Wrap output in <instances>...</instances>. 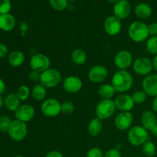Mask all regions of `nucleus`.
Listing matches in <instances>:
<instances>
[{
	"label": "nucleus",
	"instance_id": "obj_1",
	"mask_svg": "<svg viewBox=\"0 0 157 157\" xmlns=\"http://www.w3.org/2000/svg\"><path fill=\"white\" fill-rule=\"evenodd\" d=\"M111 84L117 92H126L130 90L133 84V76L126 70H119L113 75Z\"/></svg>",
	"mask_w": 157,
	"mask_h": 157
},
{
	"label": "nucleus",
	"instance_id": "obj_2",
	"mask_svg": "<svg viewBox=\"0 0 157 157\" xmlns=\"http://www.w3.org/2000/svg\"><path fill=\"white\" fill-rule=\"evenodd\" d=\"M128 35L134 42H143L150 36L148 25L140 21H133L129 26Z\"/></svg>",
	"mask_w": 157,
	"mask_h": 157
},
{
	"label": "nucleus",
	"instance_id": "obj_3",
	"mask_svg": "<svg viewBox=\"0 0 157 157\" xmlns=\"http://www.w3.org/2000/svg\"><path fill=\"white\" fill-rule=\"evenodd\" d=\"M149 139L148 130L142 126H134L129 130L127 140L131 145L134 147L142 146Z\"/></svg>",
	"mask_w": 157,
	"mask_h": 157
},
{
	"label": "nucleus",
	"instance_id": "obj_4",
	"mask_svg": "<svg viewBox=\"0 0 157 157\" xmlns=\"http://www.w3.org/2000/svg\"><path fill=\"white\" fill-rule=\"evenodd\" d=\"M61 80V73L57 69L48 68L41 73L39 82L46 88H53L59 84Z\"/></svg>",
	"mask_w": 157,
	"mask_h": 157
},
{
	"label": "nucleus",
	"instance_id": "obj_5",
	"mask_svg": "<svg viewBox=\"0 0 157 157\" xmlns=\"http://www.w3.org/2000/svg\"><path fill=\"white\" fill-rule=\"evenodd\" d=\"M116 109L114 101H112L111 99L101 100L96 106L95 113L97 117L103 121L111 117L114 114Z\"/></svg>",
	"mask_w": 157,
	"mask_h": 157
},
{
	"label": "nucleus",
	"instance_id": "obj_6",
	"mask_svg": "<svg viewBox=\"0 0 157 157\" xmlns=\"http://www.w3.org/2000/svg\"><path fill=\"white\" fill-rule=\"evenodd\" d=\"M8 133L13 140L17 142L23 140L28 133V127L26 123L17 119L12 121L8 130Z\"/></svg>",
	"mask_w": 157,
	"mask_h": 157
},
{
	"label": "nucleus",
	"instance_id": "obj_7",
	"mask_svg": "<svg viewBox=\"0 0 157 157\" xmlns=\"http://www.w3.org/2000/svg\"><path fill=\"white\" fill-rule=\"evenodd\" d=\"M133 68L135 73L141 76H147L150 75L153 70V61L146 57L136 58L133 64Z\"/></svg>",
	"mask_w": 157,
	"mask_h": 157
},
{
	"label": "nucleus",
	"instance_id": "obj_8",
	"mask_svg": "<svg viewBox=\"0 0 157 157\" xmlns=\"http://www.w3.org/2000/svg\"><path fill=\"white\" fill-rule=\"evenodd\" d=\"M29 64L32 71L42 73L50 68L51 61L48 57L44 54H36L32 57Z\"/></svg>",
	"mask_w": 157,
	"mask_h": 157
},
{
	"label": "nucleus",
	"instance_id": "obj_9",
	"mask_svg": "<svg viewBox=\"0 0 157 157\" xmlns=\"http://www.w3.org/2000/svg\"><path fill=\"white\" fill-rule=\"evenodd\" d=\"M61 104L58 100L55 98H48L41 104V112L48 117H55L61 112Z\"/></svg>",
	"mask_w": 157,
	"mask_h": 157
},
{
	"label": "nucleus",
	"instance_id": "obj_10",
	"mask_svg": "<svg viewBox=\"0 0 157 157\" xmlns=\"http://www.w3.org/2000/svg\"><path fill=\"white\" fill-rule=\"evenodd\" d=\"M104 29L106 33L111 36L117 35L122 29L121 20L115 17L114 15L108 16L104 21Z\"/></svg>",
	"mask_w": 157,
	"mask_h": 157
},
{
	"label": "nucleus",
	"instance_id": "obj_11",
	"mask_svg": "<svg viewBox=\"0 0 157 157\" xmlns=\"http://www.w3.org/2000/svg\"><path fill=\"white\" fill-rule=\"evenodd\" d=\"M133 122V116L130 112H121L114 120L115 127L121 131L130 130Z\"/></svg>",
	"mask_w": 157,
	"mask_h": 157
},
{
	"label": "nucleus",
	"instance_id": "obj_12",
	"mask_svg": "<svg viewBox=\"0 0 157 157\" xmlns=\"http://www.w3.org/2000/svg\"><path fill=\"white\" fill-rule=\"evenodd\" d=\"M133 63V56L128 51L123 50L117 52L114 57V64L120 70H127Z\"/></svg>",
	"mask_w": 157,
	"mask_h": 157
},
{
	"label": "nucleus",
	"instance_id": "obj_13",
	"mask_svg": "<svg viewBox=\"0 0 157 157\" xmlns=\"http://www.w3.org/2000/svg\"><path fill=\"white\" fill-rule=\"evenodd\" d=\"M108 75V71L104 65H94L89 70L88 79L93 83H101L105 81Z\"/></svg>",
	"mask_w": 157,
	"mask_h": 157
},
{
	"label": "nucleus",
	"instance_id": "obj_14",
	"mask_svg": "<svg viewBox=\"0 0 157 157\" xmlns=\"http://www.w3.org/2000/svg\"><path fill=\"white\" fill-rule=\"evenodd\" d=\"M113 15L119 19L127 18L131 12V5L128 0H119L113 5Z\"/></svg>",
	"mask_w": 157,
	"mask_h": 157
},
{
	"label": "nucleus",
	"instance_id": "obj_15",
	"mask_svg": "<svg viewBox=\"0 0 157 157\" xmlns=\"http://www.w3.org/2000/svg\"><path fill=\"white\" fill-rule=\"evenodd\" d=\"M143 90L151 97L157 96V74H150L145 77L142 82Z\"/></svg>",
	"mask_w": 157,
	"mask_h": 157
},
{
	"label": "nucleus",
	"instance_id": "obj_16",
	"mask_svg": "<svg viewBox=\"0 0 157 157\" xmlns=\"http://www.w3.org/2000/svg\"><path fill=\"white\" fill-rule=\"evenodd\" d=\"M116 108L121 112H130L134 107V101L132 96L129 94H121L114 100Z\"/></svg>",
	"mask_w": 157,
	"mask_h": 157
},
{
	"label": "nucleus",
	"instance_id": "obj_17",
	"mask_svg": "<svg viewBox=\"0 0 157 157\" xmlns=\"http://www.w3.org/2000/svg\"><path fill=\"white\" fill-rule=\"evenodd\" d=\"M83 82L79 77L69 76L64 79L63 82V88L66 92L70 94H76L81 90Z\"/></svg>",
	"mask_w": 157,
	"mask_h": 157
},
{
	"label": "nucleus",
	"instance_id": "obj_18",
	"mask_svg": "<svg viewBox=\"0 0 157 157\" xmlns=\"http://www.w3.org/2000/svg\"><path fill=\"white\" fill-rule=\"evenodd\" d=\"M15 114L17 120L26 123L33 119L35 114V110L32 105L23 104L17 109Z\"/></svg>",
	"mask_w": 157,
	"mask_h": 157
},
{
	"label": "nucleus",
	"instance_id": "obj_19",
	"mask_svg": "<svg viewBox=\"0 0 157 157\" xmlns=\"http://www.w3.org/2000/svg\"><path fill=\"white\" fill-rule=\"evenodd\" d=\"M141 126L147 130L151 131L153 127L157 124V118L151 110H146L141 115Z\"/></svg>",
	"mask_w": 157,
	"mask_h": 157
},
{
	"label": "nucleus",
	"instance_id": "obj_20",
	"mask_svg": "<svg viewBox=\"0 0 157 157\" xmlns=\"http://www.w3.org/2000/svg\"><path fill=\"white\" fill-rule=\"evenodd\" d=\"M16 21L15 17L11 14L0 15V29L4 32H11L15 27Z\"/></svg>",
	"mask_w": 157,
	"mask_h": 157
},
{
	"label": "nucleus",
	"instance_id": "obj_21",
	"mask_svg": "<svg viewBox=\"0 0 157 157\" xmlns=\"http://www.w3.org/2000/svg\"><path fill=\"white\" fill-rule=\"evenodd\" d=\"M134 12L136 16L141 19H147L149 18L153 14V9L150 5L147 3H139L136 5L134 9Z\"/></svg>",
	"mask_w": 157,
	"mask_h": 157
},
{
	"label": "nucleus",
	"instance_id": "obj_22",
	"mask_svg": "<svg viewBox=\"0 0 157 157\" xmlns=\"http://www.w3.org/2000/svg\"><path fill=\"white\" fill-rule=\"evenodd\" d=\"M20 100L15 94H9L4 99V105L9 111L15 112L20 107Z\"/></svg>",
	"mask_w": 157,
	"mask_h": 157
},
{
	"label": "nucleus",
	"instance_id": "obj_23",
	"mask_svg": "<svg viewBox=\"0 0 157 157\" xmlns=\"http://www.w3.org/2000/svg\"><path fill=\"white\" fill-rule=\"evenodd\" d=\"M87 130L90 136H98L101 134L103 130V122L102 120L99 119L98 117L94 118L90 121L87 127Z\"/></svg>",
	"mask_w": 157,
	"mask_h": 157
},
{
	"label": "nucleus",
	"instance_id": "obj_24",
	"mask_svg": "<svg viewBox=\"0 0 157 157\" xmlns=\"http://www.w3.org/2000/svg\"><path fill=\"white\" fill-rule=\"evenodd\" d=\"M25 55L20 51H14L9 55L8 61L9 64L14 67H18L22 65L25 61Z\"/></svg>",
	"mask_w": 157,
	"mask_h": 157
},
{
	"label": "nucleus",
	"instance_id": "obj_25",
	"mask_svg": "<svg viewBox=\"0 0 157 157\" xmlns=\"http://www.w3.org/2000/svg\"><path fill=\"white\" fill-rule=\"evenodd\" d=\"M115 89L113 88L112 84H104L100 86L98 88V94L100 96V98H102V100H107V99H111L112 97L114 95Z\"/></svg>",
	"mask_w": 157,
	"mask_h": 157
},
{
	"label": "nucleus",
	"instance_id": "obj_26",
	"mask_svg": "<svg viewBox=\"0 0 157 157\" xmlns=\"http://www.w3.org/2000/svg\"><path fill=\"white\" fill-rule=\"evenodd\" d=\"M71 61L78 65H82L87 61V54L81 48H76L71 52Z\"/></svg>",
	"mask_w": 157,
	"mask_h": 157
},
{
	"label": "nucleus",
	"instance_id": "obj_27",
	"mask_svg": "<svg viewBox=\"0 0 157 157\" xmlns=\"http://www.w3.org/2000/svg\"><path fill=\"white\" fill-rule=\"evenodd\" d=\"M32 96L35 101H41L44 100L46 95H47V91H46V87H44L42 84H38L35 85L32 88Z\"/></svg>",
	"mask_w": 157,
	"mask_h": 157
},
{
	"label": "nucleus",
	"instance_id": "obj_28",
	"mask_svg": "<svg viewBox=\"0 0 157 157\" xmlns=\"http://www.w3.org/2000/svg\"><path fill=\"white\" fill-rule=\"evenodd\" d=\"M142 152L144 156L147 157H153L156 153V146L154 143L147 140L142 145Z\"/></svg>",
	"mask_w": 157,
	"mask_h": 157
},
{
	"label": "nucleus",
	"instance_id": "obj_29",
	"mask_svg": "<svg viewBox=\"0 0 157 157\" xmlns=\"http://www.w3.org/2000/svg\"><path fill=\"white\" fill-rule=\"evenodd\" d=\"M52 9L58 12H61L67 9L68 0H48Z\"/></svg>",
	"mask_w": 157,
	"mask_h": 157
},
{
	"label": "nucleus",
	"instance_id": "obj_30",
	"mask_svg": "<svg viewBox=\"0 0 157 157\" xmlns=\"http://www.w3.org/2000/svg\"><path fill=\"white\" fill-rule=\"evenodd\" d=\"M146 48L149 53L152 55H157V36H151L148 38Z\"/></svg>",
	"mask_w": 157,
	"mask_h": 157
},
{
	"label": "nucleus",
	"instance_id": "obj_31",
	"mask_svg": "<svg viewBox=\"0 0 157 157\" xmlns=\"http://www.w3.org/2000/svg\"><path fill=\"white\" fill-rule=\"evenodd\" d=\"M30 89L26 85H21L17 90L16 95L21 101H25L30 96Z\"/></svg>",
	"mask_w": 157,
	"mask_h": 157
},
{
	"label": "nucleus",
	"instance_id": "obj_32",
	"mask_svg": "<svg viewBox=\"0 0 157 157\" xmlns=\"http://www.w3.org/2000/svg\"><path fill=\"white\" fill-rule=\"evenodd\" d=\"M132 98H133V101L135 104H144L147 98V94L144 91V90H136L134 93L132 95Z\"/></svg>",
	"mask_w": 157,
	"mask_h": 157
},
{
	"label": "nucleus",
	"instance_id": "obj_33",
	"mask_svg": "<svg viewBox=\"0 0 157 157\" xmlns=\"http://www.w3.org/2000/svg\"><path fill=\"white\" fill-rule=\"evenodd\" d=\"M12 123L10 118L7 116L0 117V132L2 133H8L10 124Z\"/></svg>",
	"mask_w": 157,
	"mask_h": 157
},
{
	"label": "nucleus",
	"instance_id": "obj_34",
	"mask_svg": "<svg viewBox=\"0 0 157 157\" xmlns=\"http://www.w3.org/2000/svg\"><path fill=\"white\" fill-rule=\"evenodd\" d=\"M61 110L63 113L65 114L71 113L75 110V105L71 101H64L61 104Z\"/></svg>",
	"mask_w": 157,
	"mask_h": 157
},
{
	"label": "nucleus",
	"instance_id": "obj_35",
	"mask_svg": "<svg viewBox=\"0 0 157 157\" xmlns=\"http://www.w3.org/2000/svg\"><path fill=\"white\" fill-rule=\"evenodd\" d=\"M12 9L10 0H0V15L9 13Z\"/></svg>",
	"mask_w": 157,
	"mask_h": 157
},
{
	"label": "nucleus",
	"instance_id": "obj_36",
	"mask_svg": "<svg viewBox=\"0 0 157 157\" xmlns=\"http://www.w3.org/2000/svg\"><path fill=\"white\" fill-rule=\"evenodd\" d=\"M86 157H104V153L100 148L94 147L87 151Z\"/></svg>",
	"mask_w": 157,
	"mask_h": 157
},
{
	"label": "nucleus",
	"instance_id": "obj_37",
	"mask_svg": "<svg viewBox=\"0 0 157 157\" xmlns=\"http://www.w3.org/2000/svg\"><path fill=\"white\" fill-rule=\"evenodd\" d=\"M104 157H121V154L117 149H110L104 153Z\"/></svg>",
	"mask_w": 157,
	"mask_h": 157
},
{
	"label": "nucleus",
	"instance_id": "obj_38",
	"mask_svg": "<svg viewBox=\"0 0 157 157\" xmlns=\"http://www.w3.org/2000/svg\"><path fill=\"white\" fill-rule=\"evenodd\" d=\"M29 79L33 82H38L40 81V78H41V73L35 71H32L29 75Z\"/></svg>",
	"mask_w": 157,
	"mask_h": 157
},
{
	"label": "nucleus",
	"instance_id": "obj_39",
	"mask_svg": "<svg viewBox=\"0 0 157 157\" xmlns=\"http://www.w3.org/2000/svg\"><path fill=\"white\" fill-rule=\"evenodd\" d=\"M149 34L151 36H157V22H153L148 25Z\"/></svg>",
	"mask_w": 157,
	"mask_h": 157
},
{
	"label": "nucleus",
	"instance_id": "obj_40",
	"mask_svg": "<svg viewBox=\"0 0 157 157\" xmlns=\"http://www.w3.org/2000/svg\"><path fill=\"white\" fill-rule=\"evenodd\" d=\"M8 47L6 44L0 43V58H4L8 55Z\"/></svg>",
	"mask_w": 157,
	"mask_h": 157
},
{
	"label": "nucleus",
	"instance_id": "obj_41",
	"mask_svg": "<svg viewBox=\"0 0 157 157\" xmlns=\"http://www.w3.org/2000/svg\"><path fill=\"white\" fill-rule=\"evenodd\" d=\"M45 157H64L63 156L62 153L61 152L58 151V150H53V151H51L46 155Z\"/></svg>",
	"mask_w": 157,
	"mask_h": 157
},
{
	"label": "nucleus",
	"instance_id": "obj_42",
	"mask_svg": "<svg viewBox=\"0 0 157 157\" xmlns=\"http://www.w3.org/2000/svg\"><path fill=\"white\" fill-rule=\"evenodd\" d=\"M6 90V84L5 82L2 81V79L0 78V95L2 94Z\"/></svg>",
	"mask_w": 157,
	"mask_h": 157
},
{
	"label": "nucleus",
	"instance_id": "obj_43",
	"mask_svg": "<svg viewBox=\"0 0 157 157\" xmlns=\"http://www.w3.org/2000/svg\"><path fill=\"white\" fill-rule=\"evenodd\" d=\"M152 108H153V111L157 113V96L155 97L153 99V103H152Z\"/></svg>",
	"mask_w": 157,
	"mask_h": 157
},
{
	"label": "nucleus",
	"instance_id": "obj_44",
	"mask_svg": "<svg viewBox=\"0 0 157 157\" xmlns=\"http://www.w3.org/2000/svg\"><path fill=\"white\" fill-rule=\"evenodd\" d=\"M153 69L157 72V55H155L154 58L153 60Z\"/></svg>",
	"mask_w": 157,
	"mask_h": 157
},
{
	"label": "nucleus",
	"instance_id": "obj_45",
	"mask_svg": "<svg viewBox=\"0 0 157 157\" xmlns=\"http://www.w3.org/2000/svg\"><path fill=\"white\" fill-rule=\"evenodd\" d=\"M152 133V134L153 135V136H157V124L156 126H155L154 127H153V130H151V131H150Z\"/></svg>",
	"mask_w": 157,
	"mask_h": 157
},
{
	"label": "nucleus",
	"instance_id": "obj_46",
	"mask_svg": "<svg viewBox=\"0 0 157 157\" xmlns=\"http://www.w3.org/2000/svg\"><path fill=\"white\" fill-rule=\"evenodd\" d=\"M3 105H4V99H3L2 97L0 95V109L2 107Z\"/></svg>",
	"mask_w": 157,
	"mask_h": 157
},
{
	"label": "nucleus",
	"instance_id": "obj_47",
	"mask_svg": "<svg viewBox=\"0 0 157 157\" xmlns=\"http://www.w3.org/2000/svg\"><path fill=\"white\" fill-rule=\"evenodd\" d=\"M107 1L108 2L112 3V4H115V3L119 1V0H107Z\"/></svg>",
	"mask_w": 157,
	"mask_h": 157
},
{
	"label": "nucleus",
	"instance_id": "obj_48",
	"mask_svg": "<svg viewBox=\"0 0 157 157\" xmlns=\"http://www.w3.org/2000/svg\"><path fill=\"white\" fill-rule=\"evenodd\" d=\"M69 2H76V1H78V0H68Z\"/></svg>",
	"mask_w": 157,
	"mask_h": 157
},
{
	"label": "nucleus",
	"instance_id": "obj_49",
	"mask_svg": "<svg viewBox=\"0 0 157 157\" xmlns=\"http://www.w3.org/2000/svg\"><path fill=\"white\" fill-rule=\"evenodd\" d=\"M15 157H24V156H19V155H18V156H15Z\"/></svg>",
	"mask_w": 157,
	"mask_h": 157
}]
</instances>
